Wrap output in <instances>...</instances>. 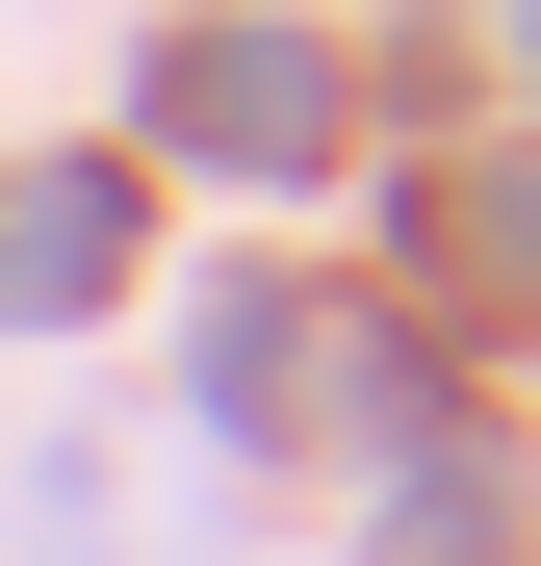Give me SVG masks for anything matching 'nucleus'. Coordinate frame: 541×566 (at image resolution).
Instances as JSON below:
<instances>
[{"mask_svg":"<svg viewBox=\"0 0 541 566\" xmlns=\"http://www.w3.org/2000/svg\"><path fill=\"white\" fill-rule=\"evenodd\" d=\"M155 129H180V155H232V180H310V155H335V77H310L284 27H180Z\"/></svg>","mask_w":541,"mask_h":566,"instance_id":"nucleus-1","label":"nucleus"},{"mask_svg":"<svg viewBox=\"0 0 541 566\" xmlns=\"http://www.w3.org/2000/svg\"><path fill=\"white\" fill-rule=\"evenodd\" d=\"M104 258H129V180H0V310H104Z\"/></svg>","mask_w":541,"mask_h":566,"instance_id":"nucleus-2","label":"nucleus"}]
</instances>
